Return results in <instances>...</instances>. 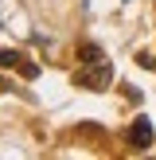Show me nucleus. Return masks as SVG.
<instances>
[{"instance_id": "nucleus-2", "label": "nucleus", "mask_w": 156, "mask_h": 160, "mask_svg": "<svg viewBox=\"0 0 156 160\" xmlns=\"http://www.w3.org/2000/svg\"><path fill=\"white\" fill-rule=\"evenodd\" d=\"M133 145H137V148H148V145H152V125H148V117H140V121L133 125Z\"/></svg>"}, {"instance_id": "nucleus-4", "label": "nucleus", "mask_w": 156, "mask_h": 160, "mask_svg": "<svg viewBox=\"0 0 156 160\" xmlns=\"http://www.w3.org/2000/svg\"><path fill=\"white\" fill-rule=\"evenodd\" d=\"M0 62H4V67H20V55L16 51H0Z\"/></svg>"}, {"instance_id": "nucleus-1", "label": "nucleus", "mask_w": 156, "mask_h": 160, "mask_svg": "<svg viewBox=\"0 0 156 160\" xmlns=\"http://www.w3.org/2000/svg\"><path fill=\"white\" fill-rule=\"evenodd\" d=\"M78 82L90 86V90H101V86L109 82V62H94L90 70H78Z\"/></svg>"}, {"instance_id": "nucleus-3", "label": "nucleus", "mask_w": 156, "mask_h": 160, "mask_svg": "<svg viewBox=\"0 0 156 160\" xmlns=\"http://www.w3.org/2000/svg\"><path fill=\"white\" fill-rule=\"evenodd\" d=\"M78 59H82V62H105V59H101V47H94V43H86L82 51H78Z\"/></svg>"}]
</instances>
